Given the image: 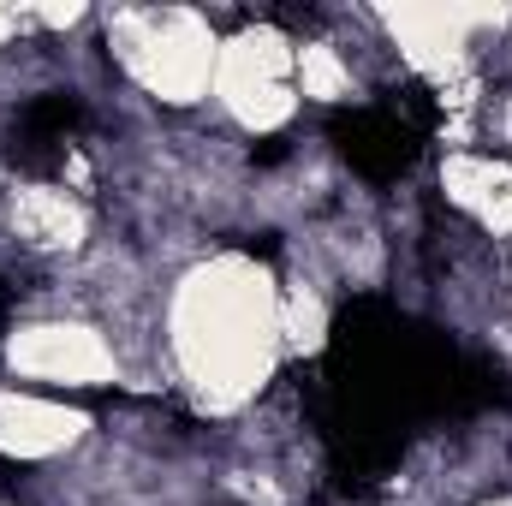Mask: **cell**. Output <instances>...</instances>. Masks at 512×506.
Instances as JSON below:
<instances>
[{
	"instance_id": "6da1fadb",
	"label": "cell",
	"mask_w": 512,
	"mask_h": 506,
	"mask_svg": "<svg viewBox=\"0 0 512 506\" xmlns=\"http://www.w3.org/2000/svg\"><path fill=\"white\" fill-rule=\"evenodd\" d=\"M328 131H334V149L376 185L399 179L417 161V126L399 108H358V114H340Z\"/></svg>"
},
{
	"instance_id": "7a4b0ae2",
	"label": "cell",
	"mask_w": 512,
	"mask_h": 506,
	"mask_svg": "<svg viewBox=\"0 0 512 506\" xmlns=\"http://www.w3.org/2000/svg\"><path fill=\"white\" fill-rule=\"evenodd\" d=\"M84 120V108L72 102V96H36L24 114H18V131H24V143L30 149H54V143H66V131Z\"/></svg>"
},
{
	"instance_id": "3957f363",
	"label": "cell",
	"mask_w": 512,
	"mask_h": 506,
	"mask_svg": "<svg viewBox=\"0 0 512 506\" xmlns=\"http://www.w3.org/2000/svg\"><path fill=\"white\" fill-rule=\"evenodd\" d=\"M0 310H6V286H0Z\"/></svg>"
}]
</instances>
